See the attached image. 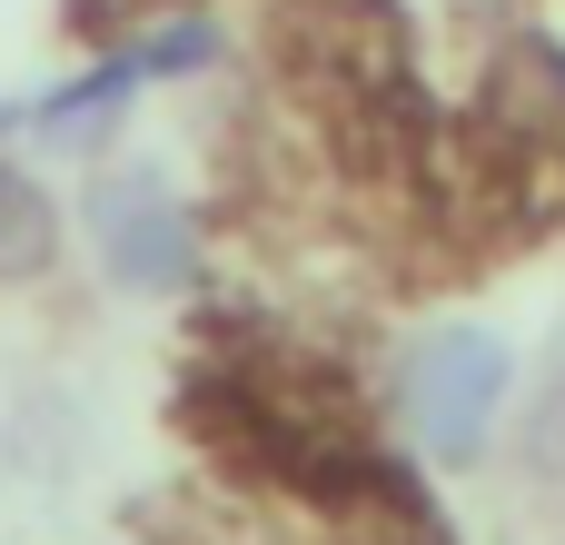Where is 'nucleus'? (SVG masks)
Returning a JSON list of instances; mask_svg holds the SVG:
<instances>
[{
	"instance_id": "obj_2",
	"label": "nucleus",
	"mask_w": 565,
	"mask_h": 545,
	"mask_svg": "<svg viewBox=\"0 0 565 545\" xmlns=\"http://www.w3.org/2000/svg\"><path fill=\"white\" fill-rule=\"evenodd\" d=\"M89 238L119 288H189L199 278V228L159 179H99L89 189Z\"/></svg>"
},
{
	"instance_id": "obj_1",
	"label": "nucleus",
	"mask_w": 565,
	"mask_h": 545,
	"mask_svg": "<svg viewBox=\"0 0 565 545\" xmlns=\"http://www.w3.org/2000/svg\"><path fill=\"white\" fill-rule=\"evenodd\" d=\"M507 348L487 338V328H437V338H417V357H407V427H417V447L437 457V467H467L477 447H487V427H497V397H507Z\"/></svg>"
},
{
	"instance_id": "obj_4",
	"label": "nucleus",
	"mask_w": 565,
	"mask_h": 545,
	"mask_svg": "<svg viewBox=\"0 0 565 545\" xmlns=\"http://www.w3.org/2000/svg\"><path fill=\"white\" fill-rule=\"evenodd\" d=\"M487 99H497V119H516V129H565V50L516 40V50L497 60Z\"/></svg>"
},
{
	"instance_id": "obj_3",
	"label": "nucleus",
	"mask_w": 565,
	"mask_h": 545,
	"mask_svg": "<svg viewBox=\"0 0 565 545\" xmlns=\"http://www.w3.org/2000/svg\"><path fill=\"white\" fill-rule=\"evenodd\" d=\"M50 258H60V199L20 159H0V288L50 278Z\"/></svg>"
},
{
	"instance_id": "obj_5",
	"label": "nucleus",
	"mask_w": 565,
	"mask_h": 545,
	"mask_svg": "<svg viewBox=\"0 0 565 545\" xmlns=\"http://www.w3.org/2000/svg\"><path fill=\"white\" fill-rule=\"evenodd\" d=\"M526 467L536 477H565V367L536 387V407H526Z\"/></svg>"
}]
</instances>
